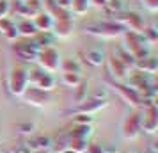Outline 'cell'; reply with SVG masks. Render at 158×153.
<instances>
[{"mask_svg": "<svg viewBox=\"0 0 158 153\" xmlns=\"http://www.w3.org/2000/svg\"><path fill=\"white\" fill-rule=\"evenodd\" d=\"M30 84V75L25 70L18 68L13 71V77H11V91L15 95H23L27 91V86Z\"/></svg>", "mask_w": 158, "mask_h": 153, "instance_id": "obj_1", "label": "cell"}, {"mask_svg": "<svg viewBox=\"0 0 158 153\" xmlns=\"http://www.w3.org/2000/svg\"><path fill=\"white\" fill-rule=\"evenodd\" d=\"M140 116L139 114H133V116L128 117V121H126V125H124V130H123V134H124V137L126 139H135L139 134H140Z\"/></svg>", "mask_w": 158, "mask_h": 153, "instance_id": "obj_2", "label": "cell"}, {"mask_svg": "<svg viewBox=\"0 0 158 153\" xmlns=\"http://www.w3.org/2000/svg\"><path fill=\"white\" fill-rule=\"evenodd\" d=\"M34 84V89L37 91H50L53 89V77L50 73H41V71H36V80H32Z\"/></svg>", "mask_w": 158, "mask_h": 153, "instance_id": "obj_3", "label": "cell"}, {"mask_svg": "<svg viewBox=\"0 0 158 153\" xmlns=\"http://www.w3.org/2000/svg\"><path fill=\"white\" fill-rule=\"evenodd\" d=\"M25 146H27L29 150H37V151H41V150H44V148H50V146H52V141H50L48 137H37V139H32V141H29Z\"/></svg>", "mask_w": 158, "mask_h": 153, "instance_id": "obj_4", "label": "cell"}, {"mask_svg": "<svg viewBox=\"0 0 158 153\" xmlns=\"http://www.w3.org/2000/svg\"><path fill=\"white\" fill-rule=\"evenodd\" d=\"M62 82H64L66 86H69V87H77L80 84V75L78 73H66L62 75Z\"/></svg>", "mask_w": 158, "mask_h": 153, "instance_id": "obj_5", "label": "cell"}, {"mask_svg": "<svg viewBox=\"0 0 158 153\" xmlns=\"http://www.w3.org/2000/svg\"><path fill=\"white\" fill-rule=\"evenodd\" d=\"M85 57H87V62H91L93 66H100L101 62H103V59H101V52H98V50L87 52Z\"/></svg>", "mask_w": 158, "mask_h": 153, "instance_id": "obj_6", "label": "cell"}, {"mask_svg": "<svg viewBox=\"0 0 158 153\" xmlns=\"http://www.w3.org/2000/svg\"><path fill=\"white\" fill-rule=\"evenodd\" d=\"M36 29L39 30L43 25H46V29H52L53 27V22H52V18L50 16H46V15H41V16H37V20H36Z\"/></svg>", "mask_w": 158, "mask_h": 153, "instance_id": "obj_7", "label": "cell"}, {"mask_svg": "<svg viewBox=\"0 0 158 153\" xmlns=\"http://www.w3.org/2000/svg\"><path fill=\"white\" fill-rule=\"evenodd\" d=\"M139 68H142V70H146V71L153 73L155 70H156V62H155V59L153 57L144 59V62H139Z\"/></svg>", "mask_w": 158, "mask_h": 153, "instance_id": "obj_8", "label": "cell"}, {"mask_svg": "<svg viewBox=\"0 0 158 153\" xmlns=\"http://www.w3.org/2000/svg\"><path fill=\"white\" fill-rule=\"evenodd\" d=\"M20 29H22V34H25V36H32V34L37 32L36 25H34V23H29V22L20 23Z\"/></svg>", "mask_w": 158, "mask_h": 153, "instance_id": "obj_9", "label": "cell"}, {"mask_svg": "<svg viewBox=\"0 0 158 153\" xmlns=\"http://www.w3.org/2000/svg\"><path fill=\"white\" fill-rule=\"evenodd\" d=\"M20 128H23L22 132H25V134H29V132H32V130H34V125H32V123H27V125H22Z\"/></svg>", "mask_w": 158, "mask_h": 153, "instance_id": "obj_10", "label": "cell"}, {"mask_svg": "<svg viewBox=\"0 0 158 153\" xmlns=\"http://www.w3.org/2000/svg\"><path fill=\"white\" fill-rule=\"evenodd\" d=\"M126 153H135V151H126Z\"/></svg>", "mask_w": 158, "mask_h": 153, "instance_id": "obj_11", "label": "cell"}]
</instances>
